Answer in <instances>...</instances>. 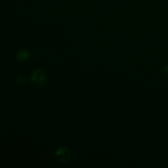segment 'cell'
<instances>
[{
    "mask_svg": "<svg viewBox=\"0 0 168 168\" xmlns=\"http://www.w3.org/2000/svg\"><path fill=\"white\" fill-rule=\"evenodd\" d=\"M55 156L60 162L67 164L71 160L72 153L70 149L67 147H61L57 150Z\"/></svg>",
    "mask_w": 168,
    "mask_h": 168,
    "instance_id": "1",
    "label": "cell"
},
{
    "mask_svg": "<svg viewBox=\"0 0 168 168\" xmlns=\"http://www.w3.org/2000/svg\"><path fill=\"white\" fill-rule=\"evenodd\" d=\"M31 80L35 83L43 84L46 81L45 74L41 70H35L32 74Z\"/></svg>",
    "mask_w": 168,
    "mask_h": 168,
    "instance_id": "2",
    "label": "cell"
},
{
    "mask_svg": "<svg viewBox=\"0 0 168 168\" xmlns=\"http://www.w3.org/2000/svg\"><path fill=\"white\" fill-rule=\"evenodd\" d=\"M30 56V53L25 49H22L17 52L16 53V58L19 60V61H23L26 60Z\"/></svg>",
    "mask_w": 168,
    "mask_h": 168,
    "instance_id": "3",
    "label": "cell"
},
{
    "mask_svg": "<svg viewBox=\"0 0 168 168\" xmlns=\"http://www.w3.org/2000/svg\"><path fill=\"white\" fill-rule=\"evenodd\" d=\"M17 82H18V83L20 84V85H22V84L25 83V78L23 76H20V77H18Z\"/></svg>",
    "mask_w": 168,
    "mask_h": 168,
    "instance_id": "4",
    "label": "cell"
}]
</instances>
